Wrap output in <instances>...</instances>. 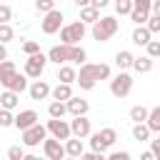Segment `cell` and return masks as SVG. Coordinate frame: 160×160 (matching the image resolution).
Segmentation results:
<instances>
[{
	"label": "cell",
	"mask_w": 160,
	"mask_h": 160,
	"mask_svg": "<svg viewBox=\"0 0 160 160\" xmlns=\"http://www.w3.org/2000/svg\"><path fill=\"white\" fill-rule=\"evenodd\" d=\"M130 2H132V10H142V12H148L152 0H130ZM148 15H150V12H148Z\"/></svg>",
	"instance_id": "cell-41"
},
{
	"label": "cell",
	"mask_w": 160,
	"mask_h": 160,
	"mask_svg": "<svg viewBox=\"0 0 160 160\" xmlns=\"http://www.w3.org/2000/svg\"><path fill=\"white\" fill-rule=\"evenodd\" d=\"M105 150H108V148L102 145V140L98 138V132H92V135H90V152H105Z\"/></svg>",
	"instance_id": "cell-32"
},
{
	"label": "cell",
	"mask_w": 160,
	"mask_h": 160,
	"mask_svg": "<svg viewBox=\"0 0 160 160\" xmlns=\"http://www.w3.org/2000/svg\"><path fill=\"white\" fill-rule=\"evenodd\" d=\"M15 38V30L10 28V25H0V42L5 45V42H10Z\"/></svg>",
	"instance_id": "cell-35"
},
{
	"label": "cell",
	"mask_w": 160,
	"mask_h": 160,
	"mask_svg": "<svg viewBox=\"0 0 160 160\" xmlns=\"http://www.w3.org/2000/svg\"><path fill=\"white\" fill-rule=\"evenodd\" d=\"M2 60H8V50H5V45L0 42V62H2Z\"/></svg>",
	"instance_id": "cell-46"
},
{
	"label": "cell",
	"mask_w": 160,
	"mask_h": 160,
	"mask_svg": "<svg viewBox=\"0 0 160 160\" xmlns=\"http://www.w3.org/2000/svg\"><path fill=\"white\" fill-rule=\"evenodd\" d=\"M140 160H155V158H152V152H150V150H145V152L140 155Z\"/></svg>",
	"instance_id": "cell-47"
},
{
	"label": "cell",
	"mask_w": 160,
	"mask_h": 160,
	"mask_svg": "<svg viewBox=\"0 0 160 160\" xmlns=\"http://www.w3.org/2000/svg\"><path fill=\"white\" fill-rule=\"evenodd\" d=\"M22 52H25V55H35V52H40V42H35V40H25V42H22Z\"/></svg>",
	"instance_id": "cell-36"
},
{
	"label": "cell",
	"mask_w": 160,
	"mask_h": 160,
	"mask_svg": "<svg viewBox=\"0 0 160 160\" xmlns=\"http://www.w3.org/2000/svg\"><path fill=\"white\" fill-rule=\"evenodd\" d=\"M130 90H132V78H130V72H122V70H120V72L110 80V92H112L115 98H128Z\"/></svg>",
	"instance_id": "cell-5"
},
{
	"label": "cell",
	"mask_w": 160,
	"mask_h": 160,
	"mask_svg": "<svg viewBox=\"0 0 160 160\" xmlns=\"http://www.w3.org/2000/svg\"><path fill=\"white\" fill-rule=\"evenodd\" d=\"M18 102H20V95H18V92L5 90V92L0 95V108H2V110H10V112H12V110L18 108Z\"/></svg>",
	"instance_id": "cell-19"
},
{
	"label": "cell",
	"mask_w": 160,
	"mask_h": 160,
	"mask_svg": "<svg viewBox=\"0 0 160 160\" xmlns=\"http://www.w3.org/2000/svg\"><path fill=\"white\" fill-rule=\"evenodd\" d=\"M130 10H132L130 0H115V12L118 15H130Z\"/></svg>",
	"instance_id": "cell-31"
},
{
	"label": "cell",
	"mask_w": 160,
	"mask_h": 160,
	"mask_svg": "<svg viewBox=\"0 0 160 160\" xmlns=\"http://www.w3.org/2000/svg\"><path fill=\"white\" fill-rule=\"evenodd\" d=\"M150 135H152V132L145 128V122H138V125H132V140H138V142H145Z\"/></svg>",
	"instance_id": "cell-26"
},
{
	"label": "cell",
	"mask_w": 160,
	"mask_h": 160,
	"mask_svg": "<svg viewBox=\"0 0 160 160\" xmlns=\"http://www.w3.org/2000/svg\"><path fill=\"white\" fill-rule=\"evenodd\" d=\"M132 70L145 75V72H150V70H152V60H150L148 55H140V58H135V60H132Z\"/></svg>",
	"instance_id": "cell-24"
},
{
	"label": "cell",
	"mask_w": 160,
	"mask_h": 160,
	"mask_svg": "<svg viewBox=\"0 0 160 160\" xmlns=\"http://www.w3.org/2000/svg\"><path fill=\"white\" fill-rule=\"evenodd\" d=\"M98 138L102 140V145H105V148H112V145H115V140H118V132H115L112 128H102V130L98 132Z\"/></svg>",
	"instance_id": "cell-25"
},
{
	"label": "cell",
	"mask_w": 160,
	"mask_h": 160,
	"mask_svg": "<svg viewBox=\"0 0 160 160\" xmlns=\"http://www.w3.org/2000/svg\"><path fill=\"white\" fill-rule=\"evenodd\" d=\"M28 92H30L32 100H45V98L50 95V85H48L45 80H35V82L28 88Z\"/></svg>",
	"instance_id": "cell-16"
},
{
	"label": "cell",
	"mask_w": 160,
	"mask_h": 160,
	"mask_svg": "<svg viewBox=\"0 0 160 160\" xmlns=\"http://www.w3.org/2000/svg\"><path fill=\"white\" fill-rule=\"evenodd\" d=\"M98 80H110V65H105V62H82L80 72L75 75V82L82 90H92L98 85Z\"/></svg>",
	"instance_id": "cell-1"
},
{
	"label": "cell",
	"mask_w": 160,
	"mask_h": 160,
	"mask_svg": "<svg viewBox=\"0 0 160 160\" xmlns=\"http://www.w3.org/2000/svg\"><path fill=\"white\" fill-rule=\"evenodd\" d=\"M45 58H48V62H55V65H68V62L82 65V62H88V52L80 45H52Z\"/></svg>",
	"instance_id": "cell-2"
},
{
	"label": "cell",
	"mask_w": 160,
	"mask_h": 160,
	"mask_svg": "<svg viewBox=\"0 0 160 160\" xmlns=\"http://www.w3.org/2000/svg\"><path fill=\"white\" fill-rule=\"evenodd\" d=\"M78 160H105V155L102 152H82Z\"/></svg>",
	"instance_id": "cell-43"
},
{
	"label": "cell",
	"mask_w": 160,
	"mask_h": 160,
	"mask_svg": "<svg viewBox=\"0 0 160 160\" xmlns=\"http://www.w3.org/2000/svg\"><path fill=\"white\" fill-rule=\"evenodd\" d=\"M35 10L38 12H50V10H55V0H35Z\"/></svg>",
	"instance_id": "cell-34"
},
{
	"label": "cell",
	"mask_w": 160,
	"mask_h": 160,
	"mask_svg": "<svg viewBox=\"0 0 160 160\" xmlns=\"http://www.w3.org/2000/svg\"><path fill=\"white\" fill-rule=\"evenodd\" d=\"M45 138H48V130H45V125H40V122H35L32 128L22 130V145H28V148L40 145Z\"/></svg>",
	"instance_id": "cell-8"
},
{
	"label": "cell",
	"mask_w": 160,
	"mask_h": 160,
	"mask_svg": "<svg viewBox=\"0 0 160 160\" xmlns=\"http://www.w3.org/2000/svg\"><path fill=\"white\" fill-rule=\"evenodd\" d=\"M65 112H68V110H65V102H55V100H52V102L48 105V115L55 118V120H62Z\"/></svg>",
	"instance_id": "cell-27"
},
{
	"label": "cell",
	"mask_w": 160,
	"mask_h": 160,
	"mask_svg": "<svg viewBox=\"0 0 160 160\" xmlns=\"http://www.w3.org/2000/svg\"><path fill=\"white\" fill-rule=\"evenodd\" d=\"M48 65V58L42 52H35V55H28L25 60V78H40L42 70Z\"/></svg>",
	"instance_id": "cell-6"
},
{
	"label": "cell",
	"mask_w": 160,
	"mask_h": 160,
	"mask_svg": "<svg viewBox=\"0 0 160 160\" xmlns=\"http://www.w3.org/2000/svg\"><path fill=\"white\" fill-rule=\"evenodd\" d=\"M12 72H18V70H15V62H12V60H2V62H0V82H5Z\"/></svg>",
	"instance_id": "cell-29"
},
{
	"label": "cell",
	"mask_w": 160,
	"mask_h": 160,
	"mask_svg": "<svg viewBox=\"0 0 160 160\" xmlns=\"http://www.w3.org/2000/svg\"><path fill=\"white\" fill-rule=\"evenodd\" d=\"M145 128H148L150 132H160V108H152V110H148Z\"/></svg>",
	"instance_id": "cell-21"
},
{
	"label": "cell",
	"mask_w": 160,
	"mask_h": 160,
	"mask_svg": "<svg viewBox=\"0 0 160 160\" xmlns=\"http://www.w3.org/2000/svg\"><path fill=\"white\" fill-rule=\"evenodd\" d=\"M100 20V10H95L92 5H88V8H80V22L82 25H92V22H98Z\"/></svg>",
	"instance_id": "cell-22"
},
{
	"label": "cell",
	"mask_w": 160,
	"mask_h": 160,
	"mask_svg": "<svg viewBox=\"0 0 160 160\" xmlns=\"http://www.w3.org/2000/svg\"><path fill=\"white\" fill-rule=\"evenodd\" d=\"M150 152H152L155 160H160V140H152L150 142Z\"/></svg>",
	"instance_id": "cell-44"
},
{
	"label": "cell",
	"mask_w": 160,
	"mask_h": 160,
	"mask_svg": "<svg viewBox=\"0 0 160 160\" xmlns=\"http://www.w3.org/2000/svg\"><path fill=\"white\" fill-rule=\"evenodd\" d=\"M130 40H132L135 45H148V42L152 40V35L148 32V28H145V25H138V28L132 30V35H130Z\"/></svg>",
	"instance_id": "cell-20"
},
{
	"label": "cell",
	"mask_w": 160,
	"mask_h": 160,
	"mask_svg": "<svg viewBox=\"0 0 160 160\" xmlns=\"http://www.w3.org/2000/svg\"><path fill=\"white\" fill-rule=\"evenodd\" d=\"M75 75H78V70L70 68V65H60V70H58V80L62 85H72L75 82Z\"/></svg>",
	"instance_id": "cell-23"
},
{
	"label": "cell",
	"mask_w": 160,
	"mask_h": 160,
	"mask_svg": "<svg viewBox=\"0 0 160 160\" xmlns=\"http://www.w3.org/2000/svg\"><path fill=\"white\" fill-rule=\"evenodd\" d=\"M22 155H25V152H22L20 145H10V148H8V160H22Z\"/></svg>",
	"instance_id": "cell-40"
},
{
	"label": "cell",
	"mask_w": 160,
	"mask_h": 160,
	"mask_svg": "<svg viewBox=\"0 0 160 160\" xmlns=\"http://www.w3.org/2000/svg\"><path fill=\"white\" fill-rule=\"evenodd\" d=\"M60 45H78L82 38H85V32H88V28L78 20V22H70V25H62L60 30Z\"/></svg>",
	"instance_id": "cell-4"
},
{
	"label": "cell",
	"mask_w": 160,
	"mask_h": 160,
	"mask_svg": "<svg viewBox=\"0 0 160 160\" xmlns=\"http://www.w3.org/2000/svg\"><path fill=\"white\" fill-rule=\"evenodd\" d=\"M62 148H65V158H75V160L85 152V145H82V140H78V138H68V140L62 142Z\"/></svg>",
	"instance_id": "cell-15"
},
{
	"label": "cell",
	"mask_w": 160,
	"mask_h": 160,
	"mask_svg": "<svg viewBox=\"0 0 160 160\" xmlns=\"http://www.w3.org/2000/svg\"><path fill=\"white\" fill-rule=\"evenodd\" d=\"M12 118H15V115H12L10 110H2V108H0V130H2V128H10V125H12Z\"/></svg>",
	"instance_id": "cell-37"
},
{
	"label": "cell",
	"mask_w": 160,
	"mask_h": 160,
	"mask_svg": "<svg viewBox=\"0 0 160 160\" xmlns=\"http://www.w3.org/2000/svg\"><path fill=\"white\" fill-rule=\"evenodd\" d=\"M62 12L55 8V10H50V12H45V18H42V22H40V28H42V32L45 35H55L60 28H62Z\"/></svg>",
	"instance_id": "cell-7"
},
{
	"label": "cell",
	"mask_w": 160,
	"mask_h": 160,
	"mask_svg": "<svg viewBox=\"0 0 160 160\" xmlns=\"http://www.w3.org/2000/svg\"><path fill=\"white\" fill-rule=\"evenodd\" d=\"M38 122V112L35 110H20L15 118H12V125L18 128V130H28V128H32Z\"/></svg>",
	"instance_id": "cell-12"
},
{
	"label": "cell",
	"mask_w": 160,
	"mask_h": 160,
	"mask_svg": "<svg viewBox=\"0 0 160 160\" xmlns=\"http://www.w3.org/2000/svg\"><path fill=\"white\" fill-rule=\"evenodd\" d=\"M65 160H75V158H65Z\"/></svg>",
	"instance_id": "cell-50"
},
{
	"label": "cell",
	"mask_w": 160,
	"mask_h": 160,
	"mask_svg": "<svg viewBox=\"0 0 160 160\" xmlns=\"http://www.w3.org/2000/svg\"><path fill=\"white\" fill-rule=\"evenodd\" d=\"M50 95H52V100H55V102H68V100L72 98V88H70V85L58 82L55 88H50Z\"/></svg>",
	"instance_id": "cell-17"
},
{
	"label": "cell",
	"mask_w": 160,
	"mask_h": 160,
	"mask_svg": "<svg viewBox=\"0 0 160 160\" xmlns=\"http://www.w3.org/2000/svg\"><path fill=\"white\" fill-rule=\"evenodd\" d=\"M2 85H5V90H10V92H18V95H20L22 90H28V78H25V75H20V72H12Z\"/></svg>",
	"instance_id": "cell-14"
},
{
	"label": "cell",
	"mask_w": 160,
	"mask_h": 160,
	"mask_svg": "<svg viewBox=\"0 0 160 160\" xmlns=\"http://www.w3.org/2000/svg\"><path fill=\"white\" fill-rule=\"evenodd\" d=\"M108 2H110V0H90V5H92L95 10H102V8H108Z\"/></svg>",
	"instance_id": "cell-45"
},
{
	"label": "cell",
	"mask_w": 160,
	"mask_h": 160,
	"mask_svg": "<svg viewBox=\"0 0 160 160\" xmlns=\"http://www.w3.org/2000/svg\"><path fill=\"white\" fill-rule=\"evenodd\" d=\"M130 20H132L135 25H145V20H148V12H142V10H130Z\"/></svg>",
	"instance_id": "cell-39"
},
{
	"label": "cell",
	"mask_w": 160,
	"mask_h": 160,
	"mask_svg": "<svg viewBox=\"0 0 160 160\" xmlns=\"http://www.w3.org/2000/svg\"><path fill=\"white\" fill-rule=\"evenodd\" d=\"M45 130H48L55 140H60V142L70 138V125H68L65 120H55V118H50V120H48V125H45Z\"/></svg>",
	"instance_id": "cell-10"
},
{
	"label": "cell",
	"mask_w": 160,
	"mask_h": 160,
	"mask_svg": "<svg viewBox=\"0 0 160 160\" xmlns=\"http://www.w3.org/2000/svg\"><path fill=\"white\" fill-rule=\"evenodd\" d=\"M42 150H45V160H65V148L55 138H45L42 140Z\"/></svg>",
	"instance_id": "cell-9"
},
{
	"label": "cell",
	"mask_w": 160,
	"mask_h": 160,
	"mask_svg": "<svg viewBox=\"0 0 160 160\" xmlns=\"http://www.w3.org/2000/svg\"><path fill=\"white\" fill-rule=\"evenodd\" d=\"M22 160H45V158H38V155H22Z\"/></svg>",
	"instance_id": "cell-49"
},
{
	"label": "cell",
	"mask_w": 160,
	"mask_h": 160,
	"mask_svg": "<svg viewBox=\"0 0 160 160\" xmlns=\"http://www.w3.org/2000/svg\"><path fill=\"white\" fill-rule=\"evenodd\" d=\"M145 50H148V58H150V60L160 58V42H158V40H150V42L145 45Z\"/></svg>",
	"instance_id": "cell-33"
},
{
	"label": "cell",
	"mask_w": 160,
	"mask_h": 160,
	"mask_svg": "<svg viewBox=\"0 0 160 160\" xmlns=\"http://www.w3.org/2000/svg\"><path fill=\"white\" fill-rule=\"evenodd\" d=\"M70 138H78V140H82V138H88L90 135V120L82 115V118H72L70 122Z\"/></svg>",
	"instance_id": "cell-11"
},
{
	"label": "cell",
	"mask_w": 160,
	"mask_h": 160,
	"mask_svg": "<svg viewBox=\"0 0 160 160\" xmlns=\"http://www.w3.org/2000/svg\"><path fill=\"white\" fill-rule=\"evenodd\" d=\"M72 2H75L78 8H88V5H90V0H72Z\"/></svg>",
	"instance_id": "cell-48"
},
{
	"label": "cell",
	"mask_w": 160,
	"mask_h": 160,
	"mask_svg": "<svg viewBox=\"0 0 160 160\" xmlns=\"http://www.w3.org/2000/svg\"><path fill=\"white\" fill-rule=\"evenodd\" d=\"M145 28H148V32H150V35L160 32V15H148V20H145Z\"/></svg>",
	"instance_id": "cell-30"
},
{
	"label": "cell",
	"mask_w": 160,
	"mask_h": 160,
	"mask_svg": "<svg viewBox=\"0 0 160 160\" xmlns=\"http://www.w3.org/2000/svg\"><path fill=\"white\" fill-rule=\"evenodd\" d=\"M88 108H90V105H88V100L75 98V95H72V98L65 102V110H68L72 118H82V115H88Z\"/></svg>",
	"instance_id": "cell-13"
},
{
	"label": "cell",
	"mask_w": 160,
	"mask_h": 160,
	"mask_svg": "<svg viewBox=\"0 0 160 160\" xmlns=\"http://www.w3.org/2000/svg\"><path fill=\"white\" fill-rule=\"evenodd\" d=\"M10 20H12V10L0 2V25H10Z\"/></svg>",
	"instance_id": "cell-38"
},
{
	"label": "cell",
	"mask_w": 160,
	"mask_h": 160,
	"mask_svg": "<svg viewBox=\"0 0 160 160\" xmlns=\"http://www.w3.org/2000/svg\"><path fill=\"white\" fill-rule=\"evenodd\" d=\"M145 118H148V108H142V105H132L130 108V120L138 125V122H145Z\"/></svg>",
	"instance_id": "cell-28"
},
{
	"label": "cell",
	"mask_w": 160,
	"mask_h": 160,
	"mask_svg": "<svg viewBox=\"0 0 160 160\" xmlns=\"http://www.w3.org/2000/svg\"><path fill=\"white\" fill-rule=\"evenodd\" d=\"M118 18H112V15H105V18H100L98 22H92V38L98 40V42H108L115 32H118Z\"/></svg>",
	"instance_id": "cell-3"
},
{
	"label": "cell",
	"mask_w": 160,
	"mask_h": 160,
	"mask_svg": "<svg viewBox=\"0 0 160 160\" xmlns=\"http://www.w3.org/2000/svg\"><path fill=\"white\" fill-rule=\"evenodd\" d=\"M105 160H130V152H128V150H115V152H110Z\"/></svg>",
	"instance_id": "cell-42"
},
{
	"label": "cell",
	"mask_w": 160,
	"mask_h": 160,
	"mask_svg": "<svg viewBox=\"0 0 160 160\" xmlns=\"http://www.w3.org/2000/svg\"><path fill=\"white\" fill-rule=\"evenodd\" d=\"M132 60H135V55L130 52V50H120V52H115V65H118V70H128V68H132Z\"/></svg>",
	"instance_id": "cell-18"
}]
</instances>
